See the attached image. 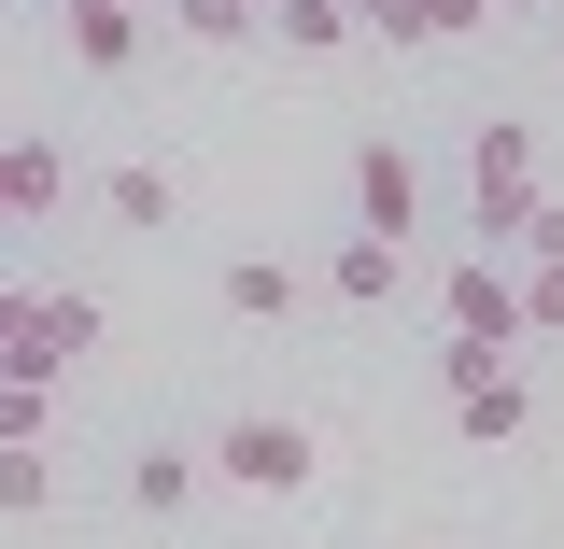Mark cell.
<instances>
[{
    "mask_svg": "<svg viewBox=\"0 0 564 549\" xmlns=\"http://www.w3.org/2000/svg\"><path fill=\"white\" fill-rule=\"evenodd\" d=\"M198 451H212V493H254V507H296V493L325 480V437L296 409H226Z\"/></svg>",
    "mask_w": 564,
    "mask_h": 549,
    "instance_id": "cell-1",
    "label": "cell"
},
{
    "mask_svg": "<svg viewBox=\"0 0 564 549\" xmlns=\"http://www.w3.org/2000/svg\"><path fill=\"white\" fill-rule=\"evenodd\" d=\"M423 310H437L452 339H494V352H522V268H508V254H480V240H466L452 268L423 282Z\"/></svg>",
    "mask_w": 564,
    "mask_h": 549,
    "instance_id": "cell-7",
    "label": "cell"
},
{
    "mask_svg": "<svg viewBox=\"0 0 564 549\" xmlns=\"http://www.w3.org/2000/svg\"><path fill=\"white\" fill-rule=\"evenodd\" d=\"M480 29H494L480 0H395V43H381V57H466Z\"/></svg>",
    "mask_w": 564,
    "mask_h": 549,
    "instance_id": "cell-11",
    "label": "cell"
},
{
    "mask_svg": "<svg viewBox=\"0 0 564 549\" xmlns=\"http://www.w3.org/2000/svg\"><path fill=\"white\" fill-rule=\"evenodd\" d=\"M0 352H14V282H0Z\"/></svg>",
    "mask_w": 564,
    "mask_h": 549,
    "instance_id": "cell-22",
    "label": "cell"
},
{
    "mask_svg": "<svg viewBox=\"0 0 564 549\" xmlns=\"http://www.w3.org/2000/svg\"><path fill=\"white\" fill-rule=\"evenodd\" d=\"M339 198H352V226H367V240L423 254V226H437V169H423L395 128H367V141H352V169H339Z\"/></svg>",
    "mask_w": 564,
    "mask_h": 549,
    "instance_id": "cell-3",
    "label": "cell"
},
{
    "mask_svg": "<svg viewBox=\"0 0 564 549\" xmlns=\"http://www.w3.org/2000/svg\"><path fill=\"white\" fill-rule=\"evenodd\" d=\"M522 339H564V268H522Z\"/></svg>",
    "mask_w": 564,
    "mask_h": 549,
    "instance_id": "cell-19",
    "label": "cell"
},
{
    "mask_svg": "<svg viewBox=\"0 0 564 549\" xmlns=\"http://www.w3.org/2000/svg\"><path fill=\"white\" fill-rule=\"evenodd\" d=\"M269 43L325 70V57H352V14H339V0H269Z\"/></svg>",
    "mask_w": 564,
    "mask_h": 549,
    "instance_id": "cell-12",
    "label": "cell"
},
{
    "mask_svg": "<svg viewBox=\"0 0 564 549\" xmlns=\"http://www.w3.org/2000/svg\"><path fill=\"white\" fill-rule=\"evenodd\" d=\"M508 268H564V198H536L522 226H508Z\"/></svg>",
    "mask_w": 564,
    "mask_h": 549,
    "instance_id": "cell-18",
    "label": "cell"
},
{
    "mask_svg": "<svg viewBox=\"0 0 564 549\" xmlns=\"http://www.w3.org/2000/svg\"><path fill=\"white\" fill-rule=\"evenodd\" d=\"M113 507H128V521H198V507H212V451H198V437H128Z\"/></svg>",
    "mask_w": 564,
    "mask_h": 549,
    "instance_id": "cell-9",
    "label": "cell"
},
{
    "mask_svg": "<svg viewBox=\"0 0 564 549\" xmlns=\"http://www.w3.org/2000/svg\"><path fill=\"white\" fill-rule=\"evenodd\" d=\"M212 310H226L240 339H282V325H311L325 296H311V254H282V240H240V254L212 268Z\"/></svg>",
    "mask_w": 564,
    "mask_h": 549,
    "instance_id": "cell-5",
    "label": "cell"
},
{
    "mask_svg": "<svg viewBox=\"0 0 564 549\" xmlns=\"http://www.w3.org/2000/svg\"><path fill=\"white\" fill-rule=\"evenodd\" d=\"M494 366H508V352H494V339H452V325L423 339V381H437V395H480Z\"/></svg>",
    "mask_w": 564,
    "mask_h": 549,
    "instance_id": "cell-16",
    "label": "cell"
},
{
    "mask_svg": "<svg viewBox=\"0 0 564 549\" xmlns=\"http://www.w3.org/2000/svg\"><path fill=\"white\" fill-rule=\"evenodd\" d=\"M254 29H269V0H254Z\"/></svg>",
    "mask_w": 564,
    "mask_h": 549,
    "instance_id": "cell-24",
    "label": "cell"
},
{
    "mask_svg": "<svg viewBox=\"0 0 564 549\" xmlns=\"http://www.w3.org/2000/svg\"><path fill=\"white\" fill-rule=\"evenodd\" d=\"M480 14H494V29H551L564 0H480Z\"/></svg>",
    "mask_w": 564,
    "mask_h": 549,
    "instance_id": "cell-21",
    "label": "cell"
},
{
    "mask_svg": "<svg viewBox=\"0 0 564 549\" xmlns=\"http://www.w3.org/2000/svg\"><path fill=\"white\" fill-rule=\"evenodd\" d=\"M0 521H57V451H0Z\"/></svg>",
    "mask_w": 564,
    "mask_h": 549,
    "instance_id": "cell-15",
    "label": "cell"
},
{
    "mask_svg": "<svg viewBox=\"0 0 564 549\" xmlns=\"http://www.w3.org/2000/svg\"><path fill=\"white\" fill-rule=\"evenodd\" d=\"M452 422H466V451H522V437H536V381L494 366L480 395H452Z\"/></svg>",
    "mask_w": 564,
    "mask_h": 549,
    "instance_id": "cell-10",
    "label": "cell"
},
{
    "mask_svg": "<svg viewBox=\"0 0 564 549\" xmlns=\"http://www.w3.org/2000/svg\"><path fill=\"white\" fill-rule=\"evenodd\" d=\"M352 14V43H395V0H339Z\"/></svg>",
    "mask_w": 564,
    "mask_h": 549,
    "instance_id": "cell-20",
    "label": "cell"
},
{
    "mask_svg": "<svg viewBox=\"0 0 564 549\" xmlns=\"http://www.w3.org/2000/svg\"><path fill=\"white\" fill-rule=\"evenodd\" d=\"M57 437V381H0V451H43Z\"/></svg>",
    "mask_w": 564,
    "mask_h": 549,
    "instance_id": "cell-17",
    "label": "cell"
},
{
    "mask_svg": "<svg viewBox=\"0 0 564 549\" xmlns=\"http://www.w3.org/2000/svg\"><path fill=\"white\" fill-rule=\"evenodd\" d=\"M551 57H564V14H551Z\"/></svg>",
    "mask_w": 564,
    "mask_h": 549,
    "instance_id": "cell-23",
    "label": "cell"
},
{
    "mask_svg": "<svg viewBox=\"0 0 564 549\" xmlns=\"http://www.w3.org/2000/svg\"><path fill=\"white\" fill-rule=\"evenodd\" d=\"M170 29L198 43V57H254L269 29H254V0H170Z\"/></svg>",
    "mask_w": 564,
    "mask_h": 549,
    "instance_id": "cell-14",
    "label": "cell"
},
{
    "mask_svg": "<svg viewBox=\"0 0 564 549\" xmlns=\"http://www.w3.org/2000/svg\"><path fill=\"white\" fill-rule=\"evenodd\" d=\"M57 29H70V57H85V70H128V57H141V14H113V0H57Z\"/></svg>",
    "mask_w": 564,
    "mask_h": 549,
    "instance_id": "cell-13",
    "label": "cell"
},
{
    "mask_svg": "<svg viewBox=\"0 0 564 549\" xmlns=\"http://www.w3.org/2000/svg\"><path fill=\"white\" fill-rule=\"evenodd\" d=\"M536 198H551V184H536V113H480V128H466V240L508 254V226Z\"/></svg>",
    "mask_w": 564,
    "mask_h": 549,
    "instance_id": "cell-2",
    "label": "cell"
},
{
    "mask_svg": "<svg viewBox=\"0 0 564 549\" xmlns=\"http://www.w3.org/2000/svg\"><path fill=\"white\" fill-rule=\"evenodd\" d=\"M311 296H325V310H410V296H423V254H395V240L339 226V240L311 254Z\"/></svg>",
    "mask_w": 564,
    "mask_h": 549,
    "instance_id": "cell-8",
    "label": "cell"
},
{
    "mask_svg": "<svg viewBox=\"0 0 564 549\" xmlns=\"http://www.w3.org/2000/svg\"><path fill=\"white\" fill-rule=\"evenodd\" d=\"M85 211H99L113 240H170V226L198 211V184H184V155H99V169H85Z\"/></svg>",
    "mask_w": 564,
    "mask_h": 549,
    "instance_id": "cell-6",
    "label": "cell"
},
{
    "mask_svg": "<svg viewBox=\"0 0 564 549\" xmlns=\"http://www.w3.org/2000/svg\"><path fill=\"white\" fill-rule=\"evenodd\" d=\"M99 282H14V352H0V381H70L85 352H99Z\"/></svg>",
    "mask_w": 564,
    "mask_h": 549,
    "instance_id": "cell-4",
    "label": "cell"
}]
</instances>
